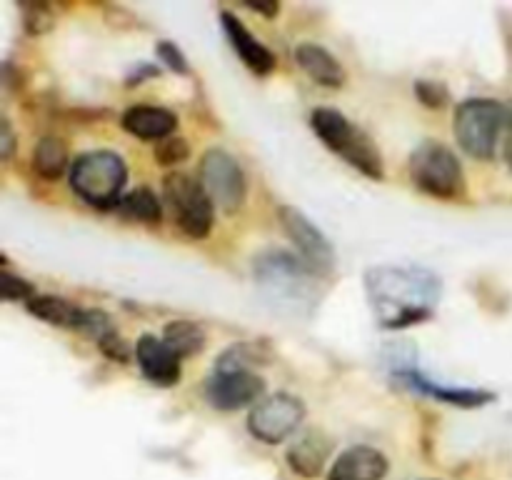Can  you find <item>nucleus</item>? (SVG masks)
<instances>
[{"label":"nucleus","mask_w":512,"mask_h":480,"mask_svg":"<svg viewBox=\"0 0 512 480\" xmlns=\"http://www.w3.org/2000/svg\"><path fill=\"white\" fill-rule=\"evenodd\" d=\"M13 148H15L13 130H10L8 120H3V123H0V158L8 160L10 155H13Z\"/></svg>","instance_id":"c85d7f7f"},{"label":"nucleus","mask_w":512,"mask_h":480,"mask_svg":"<svg viewBox=\"0 0 512 480\" xmlns=\"http://www.w3.org/2000/svg\"><path fill=\"white\" fill-rule=\"evenodd\" d=\"M123 128L143 140H165L175 130L178 120L170 110L155 108V105H133L123 113Z\"/></svg>","instance_id":"f3484780"},{"label":"nucleus","mask_w":512,"mask_h":480,"mask_svg":"<svg viewBox=\"0 0 512 480\" xmlns=\"http://www.w3.org/2000/svg\"><path fill=\"white\" fill-rule=\"evenodd\" d=\"M295 60L300 68L310 75L318 85L325 88H340L345 83V70L333 55L315 43H303L295 48Z\"/></svg>","instance_id":"a211bd4d"},{"label":"nucleus","mask_w":512,"mask_h":480,"mask_svg":"<svg viewBox=\"0 0 512 480\" xmlns=\"http://www.w3.org/2000/svg\"><path fill=\"white\" fill-rule=\"evenodd\" d=\"M100 348H103V353L108 355V358H113L115 363H128V345L123 343V338H118V333H110L105 335L103 340H100Z\"/></svg>","instance_id":"bb28decb"},{"label":"nucleus","mask_w":512,"mask_h":480,"mask_svg":"<svg viewBox=\"0 0 512 480\" xmlns=\"http://www.w3.org/2000/svg\"><path fill=\"white\" fill-rule=\"evenodd\" d=\"M28 310L35 318L50 325H60V328H83L85 315H88V310H80L78 305L58 298V295H33L28 300Z\"/></svg>","instance_id":"6ab92c4d"},{"label":"nucleus","mask_w":512,"mask_h":480,"mask_svg":"<svg viewBox=\"0 0 512 480\" xmlns=\"http://www.w3.org/2000/svg\"><path fill=\"white\" fill-rule=\"evenodd\" d=\"M305 418L303 400L290 393H275L260 400L248 418L250 433L263 443L275 445L295 433L300 420Z\"/></svg>","instance_id":"6e6552de"},{"label":"nucleus","mask_w":512,"mask_h":480,"mask_svg":"<svg viewBox=\"0 0 512 480\" xmlns=\"http://www.w3.org/2000/svg\"><path fill=\"white\" fill-rule=\"evenodd\" d=\"M200 183H203L210 200L220 205L225 213H235V210L243 208L245 193H248L245 173L240 170L238 160L225 153V150L213 148L203 155V160H200Z\"/></svg>","instance_id":"0eeeda50"},{"label":"nucleus","mask_w":512,"mask_h":480,"mask_svg":"<svg viewBox=\"0 0 512 480\" xmlns=\"http://www.w3.org/2000/svg\"><path fill=\"white\" fill-rule=\"evenodd\" d=\"M68 168V148L60 138H43L33 150V170L45 180H58Z\"/></svg>","instance_id":"aec40b11"},{"label":"nucleus","mask_w":512,"mask_h":480,"mask_svg":"<svg viewBox=\"0 0 512 480\" xmlns=\"http://www.w3.org/2000/svg\"><path fill=\"white\" fill-rule=\"evenodd\" d=\"M135 355H138L140 370L153 385L170 388L180 380V373H183L180 370V355L165 340L155 338V335H143L135 345Z\"/></svg>","instance_id":"ddd939ff"},{"label":"nucleus","mask_w":512,"mask_h":480,"mask_svg":"<svg viewBox=\"0 0 512 480\" xmlns=\"http://www.w3.org/2000/svg\"><path fill=\"white\" fill-rule=\"evenodd\" d=\"M163 340L180 355V358H185V355H193L198 353V350H203L205 333L198 325L188 323V320H175V323H170L168 328H165Z\"/></svg>","instance_id":"412c9836"},{"label":"nucleus","mask_w":512,"mask_h":480,"mask_svg":"<svg viewBox=\"0 0 512 480\" xmlns=\"http://www.w3.org/2000/svg\"><path fill=\"white\" fill-rule=\"evenodd\" d=\"M0 285H3V298L5 300H30V298H33V285H30L28 280H23V278H15V275L8 273V270L3 273V280H0Z\"/></svg>","instance_id":"a878e982"},{"label":"nucleus","mask_w":512,"mask_h":480,"mask_svg":"<svg viewBox=\"0 0 512 480\" xmlns=\"http://www.w3.org/2000/svg\"><path fill=\"white\" fill-rule=\"evenodd\" d=\"M505 118V105L488 98L465 100L455 110V138L468 155L478 160H490L498 150V138Z\"/></svg>","instance_id":"39448f33"},{"label":"nucleus","mask_w":512,"mask_h":480,"mask_svg":"<svg viewBox=\"0 0 512 480\" xmlns=\"http://www.w3.org/2000/svg\"><path fill=\"white\" fill-rule=\"evenodd\" d=\"M163 195L173 210L175 225L190 238H205L213 228V200L203 183L185 173H170L163 180Z\"/></svg>","instance_id":"423d86ee"},{"label":"nucleus","mask_w":512,"mask_h":480,"mask_svg":"<svg viewBox=\"0 0 512 480\" xmlns=\"http://www.w3.org/2000/svg\"><path fill=\"white\" fill-rule=\"evenodd\" d=\"M220 23H223V30L225 35H228L230 45L235 48V53L240 55V60H243L253 73L268 75L270 70L275 68V55L270 53L263 43H258V40L253 38V33H250L233 13H228V10L220 13Z\"/></svg>","instance_id":"2eb2a0df"},{"label":"nucleus","mask_w":512,"mask_h":480,"mask_svg":"<svg viewBox=\"0 0 512 480\" xmlns=\"http://www.w3.org/2000/svg\"><path fill=\"white\" fill-rule=\"evenodd\" d=\"M393 378L400 380L408 388L418 390V393L433 395V398L443 400V403L460 405V408H478L493 400V393H485V390H470V388H448V385H438L433 380L425 378L415 365L400 363V358H393Z\"/></svg>","instance_id":"f8f14e48"},{"label":"nucleus","mask_w":512,"mask_h":480,"mask_svg":"<svg viewBox=\"0 0 512 480\" xmlns=\"http://www.w3.org/2000/svg\"><path fill=\"white\" fill-rule=\"evenodd\" d=\"M388 475V458L370 445H353L330 468L328 480H383Z\"/></svg>","instance_id":"4468645a"},{"label":"nucleus","mask_w":512,"mask_h":480,"mask_svg":"<svg viewBox=\"0 0 512 480\" xmlns=\"http://www.w3.org/2000/svg\"><path fill=\"white\" fill-rule=\"evenodd\" d=\"M415 93H418L420 103L430 105V108H443V105H448L450 98L445 85L433 83V80H418V83H415Z\"/></svg>","instance_id":"393cba45"},{"label":"nucleus","mask_w":512,"mask_h":480,"mask_svg":"<svg viewBox=\"0 0 512 480\" xmlns=\"http://www.w3.org/2000/svg\"><path fill=\"white\" fill-rule=\"evenodd\" d=\"M278 220L283 225L285 235L293 240L298 253L303 255V263L315 275H328L335 268V250L330 240L300 210L283 205V208H278Z\"/></svg>","instance_id":"1a4fd4ad"},{"label":"nucleus","mask_w":512,"mask_h":480,"mask_svg":"<svg viewBox=\"0 0 512 480\" xmlns=\"http://www.w3.org/2000/svg\"><path fill=\"white\" fill-rule=\"evenodd\" d=\"M310 125H313L318 138L323 140L333 153H338L340 158L348 160L353 168H358L360 173H365L368 178L383 180V155L378 153L373 140H370L363 130L355 128L343 113H338V110L333 108H315L313 115H310Z\"/></svg>","instance_id":"f03ea898"},{"label":"nucleus","mask_w":512,"mask_h":480,"mask_svg":"<svg viewBox=\"0 0 512 480\" xmlns=\"http://www.w3.org/2000/svg\"><path fill=\"white\" fill-rule=\"evenodd\" d=\"M410 178L423 193L435 198H460L465 190V173L458 155L435 140H425L413 150Z\"/></svg>","instance_id":"20e7f679"},{"label":"nucleus","mask_w":512,"mask_h":480,"mask_svg":"<svg viewBox=\"0 0 512 480\" xmlns=\"http://www.w3.org/2000/svg\"><path fill=\"white\" fill-rule=\"evenodd\" d=\"M365 293L383 328H408L433 315L443 283L420 265H375L365 273Z\"/></svg>","instance_id":"f257e3e1"},{"label":"nucleus","mask_w":512,"mask_h":480,"mask_svg":"<svg viewBox=\"0 0 512 480\" xmlns=\"http://www.w3.org/2000/svg\"><path fill=\"white\" fill-rule=\"evenodd\" d=\"M128 180V168L123 158L110 150H93L80 155L70 168V185L85 203L95 208H110L118 200Z\"/></svg>","instance_id":"7ed1b4c3"},{"label":"nucleus","mask_w":512,"mask_h":480,"mask_svg":"<svg viewBox=\"0 0 512 480\" xmlns=\"http://www.w3.org/2000/svg\"><path fill=\"white\" fill-rule=\"evenodd\" d=\"M255 270H258L260 283L268 285L275 295H293V298L303 300L305 293L310 290L308 275L313 270L285 253L263 255L255 263Z\"/></svg>","instance_id":"9d476101"},{"label":"nucleus","mask_w":512,"mask_h":480,"mask_svg":"<svg viewBox=\"0 0 512 480\" xmlns=\"http://www.w3.org/2000/svg\"><path fill=\"white\" fill-rule=\"evenodd\" d=\"M158 55L160 60H165L168 63V68H173L175 73H188V63H185V55L180 53L178 48H175L173 43H168V40H163V43H158Z\"/></svg>","instance_id":"cd10ccee"},{"label":"nucleus","mask_w":512,"mask_h":480,"mask_svg":"<svg viewBox=\"0 0 512 480\" xmlns=\"http://www.w3.org/2000/svg\"><path fill=\"white\" fill-rule=\"evenodd\" d=\"M505 118H508V125H512V100L505 105Z\"/></svg>","instance_id":"2f4dec72"},{"label":"nucleus","mask_w":512,"mask_h":480,"mask_svg":"<svg viewBox=\"0 0 512 480\" xmlns=\"http://www.w3.org/2000/svg\"><path fill=\"white\" fill-rule=\"evenodd\" d=\"M505 160H508V165L512 168V135L508 138V143H505Z\"/></svg>","instance_id":"7c9ffc66"},{"label":"nucleus","mask_w":512,"mask_h":480,"mask_svg":"<svg viewBox=\"0 0 512 480\" xmlns=\"http://www.w3.org/2000/svg\"><path fill=\"white\" fill-rule=\"evenodd\" d=\"M265 393V383L253 370L215 373L208 383V400L218 410H238L255 403Z\"/></svg>","instance_id":"9b49d317"},{"label":"nucleus","mask_w":512,"mask_h":480,"mask_svg":"<svg viewBox=\"0 0 512 480\" xmlns=\"http://www.w3.org/2000/svg\"><path fill=\"white\" fill-rule=\"evenodd\" d=\"M118 210L123 215H128V218L143 220V223H158L160 220V200L158 195L148 188H138L133 190V193L125 195V198L120 200Z\"/></svg>","instance_id":"5701e85b"},{"label":"nucleus","mask_w":512,"mask_h":480,"mask_svg":"<svg viewBox=\"0 0 512 480\" xmlns=\"http://www.w3.org/2000/svg\"><path fill=\"white\" fill-rule=\"evenodd\" d=\"M188 155H190L188 143H185L183 138H173V135L160 140L158 148H155V160H158V165L183 163V160H188Z\"/></svg>","instance_id":"b1692460"},{"label":"nucleus","mask_w":512,"mask_h":480,"mask_svg":"<svg viewBox=\"0 0 512 480\" xmlns=\"http://www.w3.org/2000/svg\"><path fill=\"white\" fill-rule=\"evenodd\" d=\"M330 453H333V443L320 430H308L300 440H295L288 450L290 468L305 478H318L323 473L325 463H328Z\"/></svg>","instance_id":"dca6fc26"},{"label":"nucleus","mask_w":512,"mask_h":480,"mask_svg":"<svg viewBox=\"0 0 512 480\" xmlns=\"http://www.w3.org/2000/svg\"><path fill=\"white\" fill-rule=\"evenodd\" d=\"M265 348L258 343H238L225 350L215 363V373H235V370H250L258 363H268Z\"/></svg>","instance_id":"4be33fe9"},{"label":"nucleus","mask_w":512,"mask_h":480,"mask_svg":"<svg viewBox=\"0 0 512 480\" xmlns=\"http://www.w3.org/2000/svg\"><path fill=\"white\" fill-rule=\"evenodd\" d=\"M255 13H265V15H275L278 13V5H250Z\"/></svg>","instance_id":"c756f323"},{"label":"nucleus","mask_w":512,"mask_h":480,"mask_svg":"<svg viewBox=\"0 0 512 480\" xmlns=\"http://www.w3.org/2000/svg\"><path fill=\"white\" fill-rule=\"evenodd\" d=\"M428 480H433V478H428Z\"/></svg>","instance_id":"473e14b6"}]
</instances>
